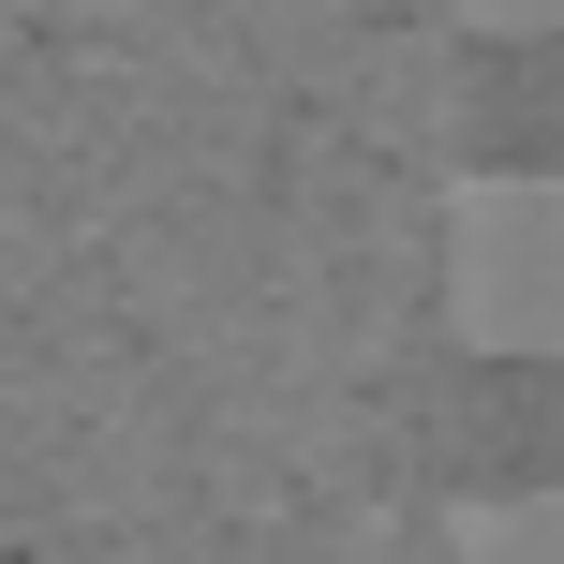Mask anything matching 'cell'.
<instances>
[{
  "label": "cell",
  "mask_w": 564,
  "mask_h": 564,
  "mask_svg": "<svg viewBox=\"0 0 564 564\" xmlns=\"http://www.w3.org/2000/svg\"><path fill=\"white\" fill-rule=\"evenodd\" d=\"M446 327L476 357H564V178H460L446 194Z\"/></svg>",
  "instance_id": "6da1fadb"
},
{
  "label": "cell",
  "mask_w": 564,
  "mask_h": 564,
  "mask_svg": "<svg viewBox=\"0 0 564 564\" xmlns=\"http://www.w3.org/2000/svg\"><path fill=\"white\" fill-rule=\"evenodd\" d=\"M446 550H564V490H506V506H446Z\"/></svg>",
  "instance_id": "7a4b0ae2"
},
{
  "label": "cell",
  "mask_w": 564,
  "mask_h": 564,
  "mask_svg": "<svg viewBox=\"0 0 564 564\" xmlns=\"http://www.w3.org/2000/svg\"><path fill=\"white\" fill-rule=\"evenodd\" d=\"M460 30H490V45H550L564 0H460Z\"/></svg>",
  "instance_id": "3957f363"
}]
</instances>
